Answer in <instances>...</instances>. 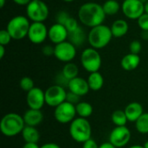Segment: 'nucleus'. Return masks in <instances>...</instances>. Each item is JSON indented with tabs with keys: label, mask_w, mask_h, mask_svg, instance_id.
Listing matches in <instances>:
<instances>
[{
	"label": "nucleus",
	"mask_w": 148,
	"mask_h": 148,
	"mask_svg": "<svg viewBox=\"0 0 148 148\" xmlns=\"http://www.w3.org/2000/svg\"><path fill=\"white\" fill-rule=\"evenodd\" d=\"M21 134L25 143H28V142L38 143L40 140V133L36 128V127L25 126Z\"/></svg>",
	"instance_id": "nucleus-23"
},
{
	"label": "nucleus",
	"mask_w": 148,
	"mask_h": 148,
	"mask_svg": "<svg viewBox=\"0 0 148 148\" xmlns=\"http://www.w3.org/2000/svg\"><path fill=\"white\" fill-rule=\"evenodd\" d=\"M145 12L148 14V2L145 3Z\"/></svg>",
	"instance_id": "nucleus-47"
},
{
	"label": "nucleus",
	"mask_w": 148,
	"mask_h": 148,
	"mask_svg": "<svg viewBox=\"0 0 148 148\" xmlns=\"http://www.w3.org/2000/svg\"><path fill=\"white\" fill-rule=\"evenodd\" d=\"M80 60L83 69L89 74L98 72L101 67V56L94 48L85 49L81 54Z\"/></svg>",
	"instance_id": "nucleus-6"
},
{
	"label": "nucleus",
	"mask_w": 148,
	"mask_h": 148,
	"mask_svg": "<svg viewBox=\"0 0 148 148\" xmlns=\"http://www.w3.org/2000/svg\"><path fill=\"white\" fill-rule=\"evenodd\" d=\"M106 16L102 5L95 2H88L82 4L78 10L80 22L84 26L89 28L103 24Z\"/></svg>",
	"instance_id": "nucleus-1"
},
{
	"label": "nucleus",
	"mask_w": 148,
	"mask_h": 148,
	"mask_svg": "<svg viewBox=\"0 0 148 148\" xmlns=\"http://www.w3.org/2000/svg\"><path fill=\"white\" fill-rule=\"evenodd\" d=\"M64 26H65L66 29H68L69 33H70V32L74 31L75 29H76L80 25L78 24L77 20H76L75 17H73V16H70L69 17V19L66 21V23H64Z\"/></svg>",
	"instance_id": "nucleus-30"
},
{
	"label": "nucleus",
	"mask_w": 148,
	"mask_h": 148,
	"mask_svg": "<svg viewBox=\"0 0 148 148\" xmlns=\"http://www.w3.org/2000/svg\"><path fill=\"white\" fill-rule=\"evenodd\" d=\"M81 96L75 95V93H72V92H67V97H66V101H69L74 105H76L78 104L81 101Z\"/></svg>",
	"instance_id": "nucleus-36"
},
{
	"label": "nucleus",
	"mask_w": 148,
	"mask_h": 148,
	"mask_svg": "<svg viewBox=\"0 0 148 148\" xmlns=\"http://www.w3.org/2000/svg\"><path fill=\"white\" fill-rule=\"evenodd\" d=\"M75 108H76V114L79 117L82 118H88L92 115L93 114V106L87 102V101H80L78 104L75 105Z\"/></svg>",
	"instance_id": "nucleus-24"
},
{
	"label": "nucleus",
	"mask_w": 148,
	"mask_h": 148,
	"mask_svg": "<svg viewBox=\"0 0 148 148\" xmlns=\"http://www.w3.org/2000/svg\"><path fill=\"white\" fill-rule=\"evenodd\" d=\"M132 134L128 127L126 126L116 127L109 134V142L116 148H121L129 143Z\"/></svg>",
	"instance_id": "nucleus-12"
},
{
	"label": "nucleus",
	"mask_w": 148,
	"mask_h": 148,
	"mask_svg": "<svg viewBox=\"0 0 148 148\" xmlns=\"http://www.w3.org/2000/svg\"><path fill=\"white\" fill-rule=\"evenodd\" d=\"M141 37H142L143 39H147V40H148V31H143V30H142Z\"/></svg>",
	"instance_id": "nucleus-44"
},
{
	"label": "nucleus",
	"mask_w": 148,
	"mask_h": 148,
	"mask_svg": "<svg viewBox=\"0 0 148 148\" xmlns=\"http://www.w3.org/2000/svg\"><path fill=\"white\" fill-rule=\"evenodd\" d=\"M11 40H12V37L7 29L0 30V45L6 46L10 42Z\"/></svg>",
	"instance_id": "nucleus-31"
},
{
	"label": "nucleus",
	"mask_w": 148,
	"mask_h": 148,
	"mask_svg": "<svg viewBox=\"0 0 148 148\" xmlns=\"http://www.w3.org/2000/svg\"><path fill=\"white\" fill-rule=\"evenodd\" d=\"M29 19L25 16H16L12 17L7 23L6 29L10 34L12 39L21 40L28 36L30 27Z\"/></svg>",
	"instance_id": "nucleus-5"
},
{
	"label": "nucleus",
	"mask_w": 148,
	"mask_h": 148,
	"mask_svg": "<svg viewBox=\"0 0 148 148\" xmlns=\"http://www.w3.org/2000/svg\"><path fill=\"white\" fill-rule=\"evenodd\" d=\"M26 102L29 108L41 110L45 102V91L42 88L35 87L33 89L29 91L26 95Z\"/></svg>",
	"instance_id": "nucleus-14"
},
{
	"label": "nucleus",
	"mask_w": 148,
	"mask_h": 148,
	"mask_svg": "<svg viewBox=\"0 0 148 148\" xmlns=\"http://www.w3.org/2000/svg\"><path fill=\"white\" fill-rule=\"evenodd\" d=\"M62 1H64V2H66V3H71V2H73V1H75V0H62Z\"/></svg>",
	"instance_id": "nucleus-49"
},
{
	"label": "nucleus",
	"mask_w": 148,
	"mask_h": 148,
	"mask_svg": "<svg viewBox=\"0 0 148 148\" xmlns=\"http://www.w3.org/2000/svg\"><path fill=\"white\" fill-rule=\"evenodd\" d=\"M110 29H111L113 36L116 38H120L127 35L129 29V25L126 20L118 19V20H115L112 23Z\"/></svg>",
	"instance_id": "nucleus-20"
},
{
	"label": "nucleus",
	"mask_w": 148,
	"mask_h": 148,
	"mask_svg": "<svg viewBox=\"0 0 148 148\" xmlns=\"http://www.w3.org/2000/svg\"><path fill=\"white\" fill-rule=\"evenodd\" d=\"M113 34L110 27L105 24H101L91 28L88 33V42L91 48L101 49L108 46L113 38Z\"/></svg>",
	"instance_id": "nucleus-3"
},
{
	"label": "nucleus",
	"mask_w": 148,
	"mask_h": 148,
	"mask_svg": "<svg viewBox=\"0 0 148 148\" xmlns=\"http://www.w3.org/2000/svg\"><path fill=\"white\" fill-rule=\"evenodd\" d=\"M111 120L116 127L126 126L128 122L125 111L123 110H115L111 115Z\"/></svg>",
	"instance_id": "nucleus-27"
},
{
	"label": "nucleus",
	"mask_w": 148,
	"mask_h": 148,
	"mask_svg": "<svg viewBox=\"0 0 148 148\" xmlns=\"http://www.w3.org/2000/svg\"><path fill=\"white\" fill-rule=\"evenodd\" d=\"M140 1L141 3H143L144 4H145L146 3H147V2H148V0H140Z\"/></svg>",
	"instance_id": "nucleus-50"
},
{
	"label": "nucleus",
	"mask_w": 148,
	"mask_h": 148,
	"mask_svg": "<svg viewBox=\"0 0 148 148\" xmlns=\"http://www.w3.org/2000/svg\"><path fill=\"white\" fill-rule=\"evenodd\" d=\"M19 86L23 91L28 93L29 91H30L31 89H33L35 88V83H34V81L30 77L24 76L20 80Z\"/></svg>",
	"instance_id": "nucleus-29"
},
{
	"label": "nucleus",
	"mask_w": 148,
	"mask_h": 148,
	"mask_svg": "<svg viewBox=\"0 0 148 148\" xmlns=\"http://www.w3.org/2000/svg\"><path fill=\"white\" fill-rule=\"evenodd\" d=\"M69 16H70V15H69V13L67 11H65V10H60V11L57 12V14L56 16V23L64 25V23H66V21L69 19Z\"/></svg>",
	"instance_id": "nucleus-34"
},
{
	"label": "nucleus",
	"mask_w": 148,
	"mask_h": 148,
	"mask_svg": "<svg viewBox=\"0 0 148 148\" xmlns=\"http://www.w3.org/2000/svg\"><path fill=\"white\" fill-rule=\"evenodd\" d=\"M144 147L148 148V140H147V141H146V143L144 144Z\"/></svg>",
	"instance_id": "nucleus-48"
},
{
	"label": "nucleus",
	"mask_w": 148,
	"mask_h": 148,
	"mask_svg": "<svg viewBox=\"0 0 148 148\" xmlns=\"http://www.w3.org/2000/svg\"><path fill=\"white\" fill-rule=\"evenodd\" d=\"M49 29L44 24V23H31L28 38L34 44H41L48 37Z\"/></svg>",
	"instance_id": "nucleus-13"
},
{
	"label": "nucleus",
	"mask_w": 148,
	"mask_h": 148,
	"mask_svg": "<svg viewBox=\"0 0 148 148\" xmlns=\"http://www.w3.org/2000/svg\"><path fill=\"white\" fill-rule=\"evenodd\" d=\"M23 148H40L37 143H33V142H28L23 145Z\"/></svg>",
	"instance_id": "nucleus-41"
},
{
	"label": "nucleus",
	"mask_w": 148,
	"mask_h": 148,
	"mask_svg": "<svg viewBox=\"0 0 148 148\" xmlns=\"http://www.w3.org/2000/svg\"><path fill=\"white\" fill-rule=\"evenodd\" d=\"M68 88L70 92L75 93L81 97L88 95L90 90L88 81L79 76L70 80Z\"/></svg>",
	"instance_id": "nucleus-16"
},
{
	"label": "nucleus",
	"mask_w": 148,
	"mask_h": 148,
	"mask_svg": "<svg viewBox=\"0 0 148 148\" xmlns=\"http://www.w3.org/2000/svg\"><path fill=\"white\" fill-rule=\"evenodd\" d=\"M27 17L32 23H44L49 15V10L46 3L42 0L31 1L26 6Z\"/></svg>",
	"instance_id": "nucleus-7"
},
{
	"label": "nucleus",
	"mask_w": 148,
	"mask_h": 148,
	"mask_svg": "<svg viewBox=\"0 0 148 148\" xmlns=\"http://www.w3.org/2000/svg\"><path fill=\"white\" fill-rule=\"evenodd\" d=\"M5 55V46L0 45V59H3Z\"/></svg>",
	"instance_id": "nucleus-43"
},
{
	"label": "nucleus",
	"mask_w": 148,
	"mask_h": 148,
	"mask_svg": "<svg viewBox=\"0 0 148 148\" xmlns=\"http://www.w3.org/2000/svg\"><path fill=\"white\" fill-rule=\"evenodd\" d=\"M128 148H145L144 147V146H140V145H134V146H132V147H130Z\"/></svg>",
	"instance_id": "nucleus-46"
},
{
	"label": "nucleus",
	"mask_w": 148,
	"mask_h": 148,
	"mask_svg": "<svg viewBox=\"0 0 148 148\" xmlns=\"http://www.w3.org/2000/svg\"><path fill=\"white\" fill-rule=\"evenodd\" d=\"M12 1L16 4L20 5V6H27L31 2V0H12Z\"/></svg>",
	"instance_id": "nucleus-39"
},
{
	"label": "nucleus",
	"mask_w": 148,
	"mask_h": 148,
	"mask_svg": "<svg viewBox=\"0 0 148 148\" xmlns=\"http://www.w3.org/2000/svg\"><path fill=\"white\" fill-rule=\"evenodd\" d=\"M86 40H88V34H86L82 26H79L76 29L69 33V41L75 47L82 46Z\"/></svg>",
	"instance_id": "nucleus-21"
},
{
	"label": "nucleus",
	"mask_w": 148,
	"mask_h": 148,
	"mask_svg": "<svg viewBox=\"0 0 148 148\" xmlns=\"http://www.w3.org/2000/svg\"><path fill=\"white\" fill-rule=\"evenodd\" d=\"M87 81L90 88V90L93 91H99L102 88L104 85V78L99 71L90 73Z\"/></svg>",
	"instance_id": "nucleus-22"
},
{
	"label": "nucleus",
	"mask_w": 148,
	"mask_h": 148,
	"mask_svg": "<svg viewBox=\"0 0 148 148\" xmlns=\"http://www.w3.org/2000/svg\"><path fill=\"white\" fill-rule=\"evenodd\" d=\"M125 114L127 115V118L128 121L130 122H136V121L144 114L143 107L140 103L134 101L129 103L125 108Z\"/></svg>",
	"instance_id": "nucleus-17"
},
{
	"label": "nucleus",
	"mask_w": 148,
	"mask_h": 148,
	"mask_svg": "<svg viewBox=\"0 0 148 148\" xmlns=\"http://www.w3.org/2000/svg\"><path fill=\"white\" fill-rule=\"evenodd\" d=\"M99 148H116L112 143H110L109 141L108 142H105V143H102L100 147Z\"/></svg>",
	"instance_id": "nucleus-42"
},
{
	"label": "nucleus",
	"mask_w": 148,
	"mask_h": 148,
	"mask_svg": "<svg viewBox=\"0 0 148 148\" xmlns=\"http://www.w3.org/2000/svg\"><path fill=\"white\" fill-rule=\"evenodd\" d=\"M140 63V57L139 55L129 53L124 56L121 61V68L126 71H133L136 69Z\"/></svg>",
	"instance_id": "nucleus-19"
},
{
	"label": "nucleus",
	"mask_w": 148,
	"mask_h": 148,
	"mask_svg": "<svg viewBox=\"0 0 148 148\" xmlns=\"http://www.w3.org/2000/svg\"><path fill=\"white\" fill-rule=\"evenodd\" d=\"M40 148H61L59 145H57L56 143L54 142H49V143H45L43 144Z\"/></svg>",
	"instance_id": "nucleus-40"
},
{
	"label": "nucleus",
	"mask_w": 148,
	"mask_h": 148,
	"mask_svg": "<svg viewBox=\"0 0 148 148\" xmlns=\"http://www.w3.org/2000/svg\"><path fill=\"white\" fill-rule=\"evenodd\" d=\"M54 56L60 62H71L76 56V47L69 41H65L55 46Z\"/></svg>",
	"instance_id": "nucleus-11"
},
{
	"label": "nucleus",
	"mask_w": 148,
	"mask_h": 148,
	"mask_svg": "<svg viewBox=\"0 0 148 148\" xmlns=\"http://www.w3.org/2000/svg\"><path fill=\"white\" fill-rule=\"evenodd\" d=\"M62 73L68 80H72L78 76L79 74V68L74 62H68L66 63L62 70Z\"/></svg>",
	"instance_id": "nucleus-26"
},
{
	"label": "nucleus",
	"mask_w": 148,
	"mask_h": 148,
	"mask_svg": "<svg viewBox=\"0 0 148 148\" xmlns=\"http://www.w3.org/2000/svg\"><path fill=\"white\" fill-rule=\"evenodd\" d=\"M67 92L65 88L59 85H53L45 90V102L51 108H56L66 101Z\"/></svg>",
	"instance_id": "nucleus-9"
},
{
	"label": "nucleus",
	"mask_w": 148,
	"mask_h": 148,
	"mask_svg": "<svg viewBox=\"0 0 148 148\" xmlns=\"http://www.w3.org/2000/svg\"><path fill=\"white\" fill-rule=\"evenodd\" d=\"M142 49V45L141 42L138 40H134L133 42H130L129 44V51L132 54L139 55Z\"/></svg>",
	"instance_id": "nucleus-32"
},
{
	"label": "nucleus",
	"mask_w": 148,
	"mask_h": 148,
	"mask_svg": "<svg viewBox=\"0 0 148 148\" xmlns=\"http://www.w3.org/2000/svg\"><path fill=\"white\" fill-rule=\"evenodd\" d=\"M25 126L23 116L16 113H9L2 118L0 130L4 136L14 137L22 134Z\"/></svg>",
	"instance_id": "nucleus-2"
},
{
	"label": "nucleus",
	"mask_w": 148,
	"mask_h": 148,
	"mask_svg": "<svg viewBox=\"0 0 148 148\" xmlns=\"http://www.w3.org/2000/svg\"><path fill=\"white\" fill-rule=\"evenodd\" d=\"M42 52L45 56H51L55 54V47L51 45H45L42 49Z\"/></svg>",
	"instance_id": "nucleus-37"
},
{
	"label": "nucleus",
	"mask_w": 148,
	"mask_h": 148,
	"mask_svg": "<svg viewBox=\"0 0 148 148\" xmlns=\"http://www.w3.org/2000/svg\"><path fill=\"white\" fill-rule=\"evenodd\" d=\"M69 134L75 141L83 144L84 142L91 139L92 127L90 122L85 118H75L70 123Z\"/></svg>",
	"instance_id": "nucleus-4"
},
{
	"label": "nucleus",
	"mask_w": 148,
	"mask_h": 148,
	"mask_svg": "<svg viewBox=\"0 0 148 148\" xmlns=\"http://www.w3.org/2000/svg\"><path fill=\"white\" fill-rule=\"evenodd\" d=\"M76 108L75 105L64 101L56 108H55L54 117L56 121L61 124H69L71 123L76 117Z\"/></svg>",
	"instance_id": "nucleus-8"
},
{
	"label": "nucleus",
	"mask_w": 148,
	"mask_h": 148,
	"mask_svg": "<svg viewBox=\"0 0 148 148\" xmlns=\"http://www.w3.org/2000/svg\"><path fill=\"white\" fill-rule=\"evenodd\" d=\"M56 85L62 86V87H63V88L68 87V86H69V80H68V79L63 75V74H62V72L59 73V74L56 76Z\"/></svg>",
	"instance_id": "nucleus-35"
},
{
	"label": "nucleus",
	"mask_w": 148,
	"mask_h": 148,
	"mask_svg": "<svg viewBox=\"0 0 148 148\" xmlns=\"http://www.w3.org/2000/svg\"><path fill=\"white\" fill-rule=\"evenodd\" d=\"M123 15L131 20H138L145 13V4L140 0H124L121 3Z\"/></svg>",
	"instance_id": "nucleus-10"
},
{
	"label": "nucleus",
	"mask_w": 148,
	"mask_h": 148,
	"mask_svg": "<svg viewBox=\"0 0 148 148\" xmlns=\"http://www.w3.org/2000/svg\"><path fill=\"white\" fill-rule=\"evenodd\" d=\"M100 146H98L97 142L93 140V139H89L88 140H87L86 142H84L82 144V148H99Z\"/></svg>",
	"instance_id": "nucleus-38"
},
{
	"label": "nucleus",
	"mask_w": 148,
	"mask_h": 148,
	"mask_svg": "<svg viewBox=\"0 0 148 148\" xmlns=\"http://www.w3.org/2000/svg\"><path fill=\"white\" fill-rule=\"evenodd\" d=\"M48 37L52 43L56 45L67 41L69 38V31L64 25L56 23L49 27Z\"/></svg>",
	"instance_id": "nucleus-15"
},
{
	"label": "nucleus",
	"mask_w": 148,
	"mask_h": 148,
	"mask_svg": "<svg viewBox=\"0 0 148 148\" xmlns=\"http://www.w3.org/2000/svg\"><path fill=\"white\" fill-rule=\"evenodd\" d=\"M31 1H39V0H31Z\"/></svg>",
	"instance_id": "nucleus-51"
},
{
	"label": "nucleus",
	"mask_w": 148,
	"mask_h": 148,
	"mask_svg": "<svg viewBox=\"0 0 148 148\" xmlns=\"http://www.w3.org/2000/svg\"><path fill=\"white\" fill-rule=\"evenodd\" d=\"M135 128L141 134H148V113H144L136 121Z\"/></svg>",
	"instance_id": "nucleus-28"
},
{
	"label": "nucleus",
	"mask_w": 148,
	"mask_h": 148,
	"mask_svg": "<svg viewBox=\"0 0 148 148\" xmlns=\"http://www.w3.org/2000/svg\"><path fill=\"white\" fill-rule=\"evenodd\" d=\"M6 3V0H0V8H3Z\"/></svg>",
	"instance_id": "nucleus-45"
},
{
	"label": "nucleus",
	"mask_w": 148,
	"mask_h": 148,
	"mask_svg": "<svg viewBox=\"0 0 148 148\" xmlns=\"http://www.w3.org/2000/svg\"><path fill=\"white\" fill-rule=\"evenodd\" d=\"M102 8L107 16H114L121 10V4L116 0H107L102 4Z\"/></svg>",
	"instance_id": "nucleus-25"
},
{
	"label": "nucleus",
	"mask_w": 148,
	"mask_h": 148,
	"mask_svg": "<svg viewBox=\"0 0 148 148\" xmlns=\"http://www.w3.org/2000/svg\"><path fill=\"white\" fill-rule=\"evenodd\" d=\"M23 117L25 125L29 127H36L39 124H41L43 120V114L41 110L31 108H29L27 111H25Z\"/></svg>",
	"instance_id": "nucleus-18"
},
{
	"label": "nucleus",
	"mask_w": 148,
	"mask_h": 148,
	"mask_svg": "<svg viewBox=\"0 0 148 148\" xmlns=\"http://www.w3.org/2000/svg\"><path fill=\"white\" fill-rule=\"evenodd\" d=\"M139 27L143 30V31H148V14L144 13L138 20H137Z\"/></svg>",
	"instance_id": "nucleus-33"
}]
</instances>
